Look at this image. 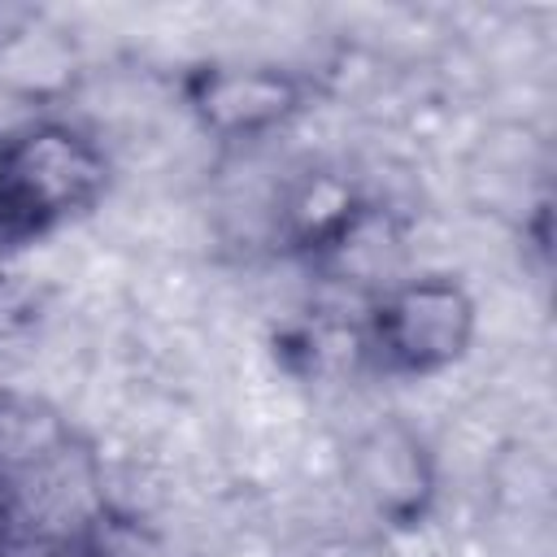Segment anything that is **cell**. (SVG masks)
I'll return each instance as SVG.
<instances>
[{"label":"cell","instance_id":"6da1fadb","mask_svg":"<svg viewBox=\"0 0 557 557\" xmlns=\"http://www.w3.org/2000/svg\"><path fill=\"white\" fill-rule=\"evenodd\" d=\"M109 187L104 144L65 117H35L0 135V239L52 231L100 205Z\"/></svg>","mask_w":557,"mask_h":557},{"label":"cell","instance_id":"7a4b0ae2","mask_svg":"<svg viewBox=\"0 0 557 557\" xmlns=\"http://www.w3.org/2000/svg\"><path fill=\"white\" fill-rule=\"evenodd\" d=\"M479 335V305L470 287L444 270L405 274L366 305L361 339L387 374H444L466 361Z\"/></svg>","mask_w":557,"mask_h":557},{"label":"cell","instance_id":"3957f363","mask_svg":"<svg viewBox=\"0 0 557 557\" xmlns=\"http://www.w3.org/2000/svg\"><path fill=\"white\" fill-rule=\"evenodd\" d=\"M344 474L352 496L396 531L426 522L440 496V466L426 435L405 418H379L352 435L344 453Z\"/></svg>","mask_w":557,"mask_h":557},{"label":"cell","instance_id":"277c9868","mask_svg":"<svg viewBox=\"0 0 557 557\" xmlns=\"http://www.w3.org/2000/svg\"><path fill=\"white\" fill-rule=\"evenodd\" d=\"M309 83L274 61H213L187 78V109L222 144H248L300 117Z\"/></svg>","mask_w":557,"mask_h":557},{"label":"cell","instance_id":"5b68a950","mask_svg":"<svg viewBox=\"0 0 557 557\" xmlns=\"http://www.w3.org/2000/svg\"><path fill=\"white\" fill-rule=\"evenodd\" d=\"M370 209V200L361 196V187L339 174V170H305L278 200L274 213V231L278 239L309 257L313 265L352 231V222Z\"/></svg>","mask_w":557,"mask_h":557},{"label":"cell","instance_id":"8992f818","mask_svg":"<svg viewBox=\"0 0 557 557\" xmlns=\"http://www.w3.org/2000/svg\"><path fill=\"white\" fill-rule=\"evenodd\" d=\"M35 313H39V300H35V292L30 287H22L17 278H0V335L9 339L13 331H22V326H30L35 322Z\"/></svg>","mask_w":557,"mask_h":557}]
</instances>
